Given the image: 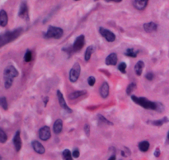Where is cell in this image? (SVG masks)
<instances>
[{"label": "cell", "instance_id": "cell-1", "mask_svg": "<svg viewBox=\"0 0 169 160\" xmlns=\"http://www.w3.org/2000/svg\"><path fill=\"white\" fill-rule=\"evenodd\" d=\"M18 72L12 65L7 66L3 72V80H4V86L6 89L11 88L15 77H18Z\"/></svg>", "mask_w": 169, "mask_h": 160}, {"label": "cell", "instance_id": "cell-2", "mask_svg": "<svg viewBox=\"0 0 169 160\" xmlns=\"http://www.w3.org/2000/svg\"><path fill=\"white\" fill-rule=\"evenodd\" d=\"M131 100L135 104H137L143 108L151 110V111H159V108H158L160 106L159 104L149 101L145 97H137L135 96H131Z\"/></svg>", "mask_w": 169, "mask_h": 160}, {"label": "cell", "instance_id": "cell-3", "mask_svg": "<svg viewBox=\"0 0 169 160\" xmlns=\"http://www.w3.org/2000/svg\"><path fill=\"white\" fill-rule=\"evenodd\" d=\"M22 32V28L19 27L13 31H8L0 35V47H3L4 45L14 41L19 37Z\"/></svg>", "mask_w": 169, "mask_h": 160}, {"label": "cell", "instance_id": "cell-4", "mask_svg": "<svg viewBox=\"0 0 169 160\" xmlns=\"http://www.w3.org/2000/svg\"><path fill=\"white\" fill-rule=\"evenodd\" d=\"M85 45V37L84 35H80L78 37L75 39L74 42L72 46H70L69 47H66V48H64V51H65V52L67 53H69L70 54H73V53H75V52H79L80 50L82 49V47H84Z\"/></svg>", "mask_w": 169, "mask_h": 160}, {"label": "cell", "instance_id": "cell-5", "mask_svg": "<svg viewBox=\"0 0 169 160\" xmlns=\"http://www.w3.org/2000/svg\"><path fill=\"white\" fill-rule=\"evenodd\" d=\"M64 31L62 28L58 27H54V26H50L47 30V32L44 34V37L50 39V38H54V39H60L63 37Z\"/></svg>", "mask_w": 169, "mask_h": 160}, {"label": "cell", "instance_id": "cell-6", "mask_svg": "<svg viewBox=\"0 0 169 160\" xmlns=\"http://www.w3.org/2000/svg\"><path fill=\"white\" fill-rule=\"evenodd\" d=\"M80 73H81V67H80L79 63H74L73 67L70 69L69 72V81L73 83H74L78 80L80 77Z\"/></svg>", "mask_w": 169, "mask_h": 160}, {"label": "cell", "instance_id": "cell-7", "mask_svg": "<svg viewBox=\"0 0 169 160\" xmlns=\"http://www.w3.org/2000/svg\"><path fill=\"white\" fill-rule=\"evenodd\" d=\"M51 137V128L49 126H43L39 129V138L42 141L49 140Z\"/></svg>", "mask_w": 169, "mask_h": 160}, {"label": "cell", "instance_id": "cell-8", "mask_svg": "<svg viewBox=\"0 0 169 160\" xmlns=\"http://www.w3.org/2000/svg\"><path fill=\"white\" fill-rule=\"evenodd\" d=\"M100 34L105 38L108 42H113L116 40V35L113 32H111L110 30L104 28V27H100L99 28Z\"/></svg>", "mask_w": 169, "mask_h": 160}, {"label": "cell", "instance_id": "cell-9", "mask_svg": "<svg viewBox=\"0 0 169 160\" xmlns=\"http://www.w3.org/2000/svg\"><path fill=\"white\" fill-rule=\"evenodd\" d=\"M18 16L22 19L27 20V21L29 20V12H28V7H27V2H22V4L20 6Z\"/></svg>", "mask_w": 169, "mask_h": 160}, {"label": "cell", "instance_id": "cell-10", "mask_svg": "<svg viewBox=\"0 0 169 160\" xmlns=\"http://www.w3.org/2000/svg\"><path fill=\"white\" fill-rule=\"evenodd\" d=\"M12 142H13V145H14V148L16 149V151L19 152L22 146V139H21V132H20V130H17L16 132L14 137H13Z\"/></svg>", "mask_w": 169, "mask_h": 160}, {"label": "cell", "instance_id": "cell-11", "mask_svg": "<svg viewBox=\"0 0 169 160\" xmlns=\"http://www.w3.org/2000/svg\"><path fill=\"white\" fill-rule=\"evenodd\" d=\"M57 98H58L59 104L60 105L61 107H62L64 111L69 112V113H72L73 111L69 108V106H68L65 100H64V98L63 94L61 93L60 91H57Z\"/></svg>", "mask_w": 169, "mask_h": 160}, {"label": "cell", "instance_id": "cell-12", "mask_svg": "<svg viewBox=\"0 0 169 160\" xmlns=\"http://www.w3.org/2000/svg\"><path fill=\"white\" fill-rule=\"evenodd\" d=\"M134 7L137 10L143 11L146 8L149 0H132Z\"/></svg>", "mask_w": 169, "mask_h": 160}, {"label": "cell", "instance_id": "cell-13", "mask_svg": "<svg viewBox=\"0 0 169 160\" xmlns=\"http://www.w3.org/2000/svg\"><path fill=\"white\" fill-rule=\"evenodd\" d=\"M32 148H33L34 151L36 152V153H39V154H44L45 152H46V148L42 145V144H41L39 141L37 140H34L32 141Z\"/></svg>", "mask_w": 169, "mask_h": 160}, {"label": "cell", "instance_id": "cell-14", "mask_svg": "<svg viewBox=\"0 0 169 160\" xmlns=\"http://www.w3.org/2000/svg\"><path fill=\"white\" fill-rule=\"evenodd\" d=\"M117 61H118L117 55L116 53H111L106 58L105 62H106V65H107V66H116L117 64Z\"/></svg>", "mask_w": 169, "mask_h": 160}, {"label": "cell", "instance_id": "cell-15", "mask_svg": "<svg viewBox=\"0 0 169 160\" xmlns=\"http://www.w3.org/2000/svg\"><path fill=\"white\" fill-rule=\"evenodd\" d=\"M109 91H110V87L107 82H103L101 85V88H100V95L103 99H106L109 96Z\"/></svg>", "mask_w": 169, "mask_h": 160}, {"label": "cell", "instance_id": "cell-16", "mask_svg": "<svg viewBox=\"0 0 169 160\" xmlns=\"http://www.w3.org/2000/svg\"><path fill=\"white\" fill-rule=\"evenodd\" d=\"M53 130L54 133L56 134H59L62 132V130H63V121L61 120L60 119L56 120V122L54 123Z\"/></svg>", "mask_w": 169, "mask_h": 160}, {"label": "cell", "instance_id": "cell-17", "mask_svg": "<svg viewBox=\"0 0 169 160\" xmlns=\"http://www.w3.org/2000/svg\"><path fill=\"white\" fill-rule=\"evenodd\" d=\"M8 22V17L5 10L0 11V26L2 27H6Z\"/></svg>", "mask_w": 169, "mask_h": 160}, {"label": "cell", "instance_id": "cell-18", "mask_svg": "<svg viewBox=\"0 0 169 160\" xmlns=\"http://www.w3.org/2000/svg\"><path fill=\"white\" fill-rule=\"evenodd\" d=\"M144 29H145V32H156L158 30V25L153 22H148V23L144 24Z\"/></svg>", "mask_w": 169, "mask_h": 160}, {"label": "cell", "instance_id": "cell-19", "mask_svg": "<svg viewBox=\"0 0 169 160\" xmlns=\"http://www.w3.org/2000/svg\"><path fill=\"white\" fill-rule=\"evenodd\" d=\"M86 94H87L86 91H76L70 93L69 95V100H75V99L80 98L81 96H83Z\"/></svg>", "mask_w": 169, "mask_h": 160}, {"label": "cell", "instance_id": "cell-20", "mask_svg": "<svg viewBox=\"0 0 169 160\" xmlns=\"http://www.w3.org/2000/svg\"><path fill=\"white\" fill-rule=\"evenodd\" d=\"M144 67H145V63H144V62H142V61H139L135 66V74L137 75V76H139V77L141 76V75H142Z\"/></svg>", "mask_w": 169, "mask_h": 160}, {"label": "cell", "instance_id": "cell-21", "mask_svg": "<svg viewBox=\"0 0 169 160\" xmlns=\"http://www.w3.org/2000/svg\"><path fill=\"white\" fill-rule=\"evenodd\" d=\"M93 52H94V47H92V46H89V47H87V49H86L84 52L85 62H89L90 58L92 57Z\"/></svg>", "mask_w": 169, "mask_h": 160}, {"label": "cell", "instance_id": "cell-22", "mask_svg": "<svg viewBox=\"0 0 169 160\" xmlns=\"http://www.w3.org/2000/svg\"><path fill=\"white\" fill-rule=\"evenodd\" d=\"M138 147L140 148V150L141 152H147L149 149L150 144L148 141H141L139 144H138Z\"/></svg>", "mask_w": 169, "mask_h": 160}, {"label": "cell", "instance_id": "cell-23", "mask_svg": "<svg viewBox=\"0 0 169 160\" xmlns=\"http://www.w3.org/2000/svg\"><path fill=\"white\" fill-rule=\"evenodd\" d=\"M167 121H168L167 117H164V118L161 119V120H158L148 121V123L151 124L152 125H154V126H162L163 124L167 123Z\"/></svg>", "mask_w": 169, "mask_h": 160}, {"label": "cell", "instance_id": "cell-24", "mask_svg": "<svg viewBox=\"0 0 169 160\" xmlns=\"http://www.w3.org/2000/svg\"><path fill=\"white\" fill-rule=\"evenodd\" d=\"M138 54H139V51L135 50L134 48H128L126 51V52H125L126 56L129 57H133V58H135V57H137Z\"/></svg>", "mask_w": 169, "mask_h": 160}, {"label": "cell", "instance_id": "cell-25", "mask_svg": "<svg viewBox=\"0 0 169 160\" xmlns=\"http://www.w3.org/2000/svg\"><path fill=\"white\" fill-rule=\"evenodd\" d=\"M63 160H73L72 153L69 149H64L62 153Z\"/></svg>", "mask_w": 169, "mask_h": 160}, {"label": "cell", "instance_id": "cell-26", "mask_svg": "<svg viewBox=\"0 0 169 160\" xmlns=\"http://www.w3.org/2000/svg\"><path fill=\"white\" fill-rule=\"evenodd\" d=\"M135 89H136V84L135 82H132V83L129 84V86H127V88H126V94L128 95V96H131V93L135 91Z\"/></svg>", "mask_w": 169, "mask_h": 160}, {"label": "cell", "instance_id": "cell-27", "mask_svg": "<svg viewBox=\"0 0 169 160\" xmlns=\"http://www.w3.org/2000/svg\"><path fill=\"white\" fill-rule=\"evenodd\" d=\"M0 106H1L3 110H5V111H7V109H8V105H7V101L6 97H0Z\"/></svg>", "mask_w": 169, "mask_h": 160}, {"label": "cell", "instance_id": "cell-28", "mask_svg": "<svg viewBox=\"0 0 169 160\" xmlns=\"http://www.w3.org/2000/svg\"><path fill=\"white\" fill-rule=\"evenodd\" d=\"M7 140V136L4 130L2 128H0V143L4 144Z\"/></svg>", "mask_w": 169, "mask_h": 160}, {"label": "cell", "instance_id": "cell-29", "mask_svg": "<svg viewBox=\"0 0 169 160\" xmlns=\"http://www.w3.org/2000/svg\"><path fill=\"white\" fill-rule=\"evenodd\" d=\"M32 60V52L30 50H27L24 55V61L26 62H30Z\"/></svg>", "mask_w": 169, "mask_h": 160}, {"label": "cell", "instance_id": "cell-30", "mask_svg": "<svg viewBox=\"0 0 169 160\" xmlns=\"http://www.w3.org/2000/svg\"><path fill=\"white\" fill-rule=\"evenodd\" d=\"M97 119H98V120H99L100 122H101V123L106 124V125H113V124L111 123V122H110L109 120H106L103 115H97Z\"/></svg>", "mask_w": 169, "mask_h": 160}, {"label": "cell", "instance_id": "cell-31", "mask_svg": "<svg viewBox=\"0 0 169 160\" xmlns=\"http://www.w3.org/2000/svg\"><path fill=\"white\" fill-rule=\"evenodd\" d=\"M126 67H127V65H126V63H125V62H121V63H120V64L118 65V70L121 72V73H123V74L126 72Z\"/></svg>", "mask_w": 169, "mask_h": 160}, {"label": "cell", "instance_id": "cell-32", "mask_svg": "<svg viewBox=\"0 0 169 160\" xmlns=\"http://www.w3.org/2000/svg\"><path fill=\"white\" fill-rule=\"evenodd\" d=\"M96 83V79H95L94 77H89L88 79H87V84L89 85L90 86H93Z\"/></svg>", "mask_w": 169, "mask_h": 160}, {"label": "cell", "instance_id": "cell-33", "mask_svg": "<svg viewBox=\"0 0 169 160\" xmlns=\"http://www.w3.org/2000/svg\"><path fill=\"white\" fill-rule=\"evenodd\" d=\"M145 78H146L148 81H152V80L154 78V75H153V73L151 72H148L147 74L145 75Z\"/></svg>", "mask_w": 169, "mask_h": 160}, {"label": "cell", "instance_id": "cell-34", "mask_svg": "<svg viewBox=\"0 0 169 160\" xmlns=\"http://www.w3.org/2000/svg\"><path fill=\"white\" fill-rule=\"evenodd\" d=\"M72 155H73V158H78V157H79V155H80L79 150H78V148H75L74 150L73 151Z\"/></svg>", "mask_w": 169, "mask_h": 160}, {"label": "cell", "instance_id": "cell-35", "mask_svg": "<svg viewBox=\"0 0 169 160\" xmlns=\"http://www.w3.org/2000/svg\"><path fill=\"white\" fill-rule=\"evenodd\" d=\"M84 132L87 134V136L90 135V125L88 124H86L84 125Z\"/></svg>", "mask_w": 169, "mask_h": 160}, {"label": "cell", "instance_id": "cell-36", "mask_svg": "<svg viewBox=\"0 0 169 160\" xmlns=\"http://www.w3.org/2000/svg\"><path fill=\"white\" fill-rule=\"evenodd\" d=\"M160 154H161V151H160V148H157L154 151V156L156 157V158H158V157L160 156Z\"/></svg>", "mask_w": 169, "mask_h": 160}, {"label": "cell", "instance_id": "cell-37", "mask_svg": "<svg viewBox=\"0 0 169 160\" xmlns=\"http://www.w3.org/2000/svg\"><path fill=\"white\" fill-rule=\"evenodd\" d=\"M95 1H97V0H95ZM106 2H121L122 0H105Z\"/></svg>", "mask_w": 169, "mask_h": 160}, {"label": "cell", "instance_id": "cell-38", "mask_svg": "<svg viewBox=\"0 0 169 160\" xmlns=\"http://www.w3.org/2000/svg\"><path fill=\"white\" fill-rule=\"evenodd\" d=\"M48 101H49V97H45L44 98V105H45V106H46V105H47V103H48Z\"/></svg>", "mask_w": 169, "mask_h": 160}, {"label": "cell", "instance_id": "cell-39", "mask_svg": "<svg viewBox=\"0 0 169 160\" xmlns=\"http://www.w3.org/2000/svg\"><path fill=\"white\" fill-rule=\"evenodd\" d=\"M108 160H116V155H115V154H113V155L111 156V157L109 158Z\"/></svg>", "mask_w": 169, "mask_h": 160}, {"label": "cell", "instance_id": "cell-40", "mask_svg": "<svg viewBox=\"0 0 169 160\" xmlns=\"http://www.w3.org/2000/svg\"><path fill=\"white\" fill-rule=\"evenodd\" d=\"M167 139L169 140V132H168V134H167Z\"/></svg>", "mask_w": 169, "mask_h": 160}, {"label": "cell", "instance_id": "cell-41", "mask_svg": "<svg viewBox=\"0 0 169 160\" xmlns=\"http://www.w3.org/2000/svg\"><path fill=\"white\" fill-rule=\"evenodd\" d=\"M0 160H2V157L1 156H0Z\"/></svg>", "mask_w": 169, "mask_h": 160}, {"label": "cell", "instance_id": "cell-42", "mask_svg": "<svg viewBox=\"0 0 169 160\" xmlns=\"http://www.w3.org/2000/svg\"><path fill=\"white\" fill-rule=\"evenodd\" d=\"M75 1H79V0H75Z\"/></svg>", "mask_w": 169, "mask_h": 160}]
</instances>
